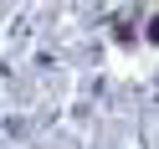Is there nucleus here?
Instances as JSON below:
<instances>
[{
    "label": "nucleus",
    "instance_id": "obj_1",
    "mask_svg": "<svg viewBox=\"0 0 159 149\" xmlns=\"http://www.w3.org/2000/svg\"><path fill=\"white\" fill-rule=\"evenodd\" d=\"M149 36H154V41H159V21H149Z\"/></svg>",
    "mask_w": 159,
    "mask_h": 149
}]
</instances>
